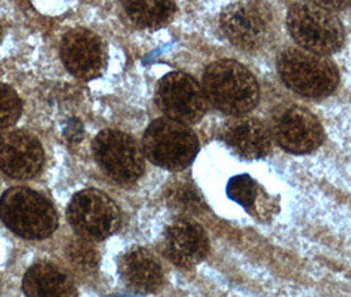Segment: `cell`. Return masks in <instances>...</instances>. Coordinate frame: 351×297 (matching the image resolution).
Returning <instances> with one entry per match:
<instances>
[{
  "label": "cell",
  "mask_w": 351,
  "mask_h": 297,
  "mask_svg": "<svg viewBox=\"0 0 351 297\" xmlns=\"http://www.w3.org/2000/svg\"><path fill=\"white\" fill-rule=\"evenodd\" d=\"M202 88L208 104L226 115L243 117L259 104L256 78L235 60L211 62L204 71Z\"/></svg>",
  "instance_id": "cell-1"
},
{
  "label": "cell",
  "mask_w": 351,
  "mask_h": 297,
  "mask_svg": "<svg viewBox=\"0 0 351 297\" xmlns=\"http://www.w3.org/2000/svg\"><path fill=\"white\" fill-rule=\"evenodd\" d=\"M289 35L300 49L328 57L345 44V28L334 11L315 1L293 3L287 15Z\"/></svg>",
  "instance_id": "cell-2"
},
{
  "label": "cell",
  "mask_w": 351,
  "mask_h": 297,
  "mask_svg": "<svg viewBox=\"0 0 351 297\" xmlns=\"http://www.w3.org/2000/svg\"><path fill=\"white\" fill-rule=\"evenodd\" d=\"M0 219L18 237L29 241L49 238L58 226L52 202L25 187H14L1 194Z\"/></svg>",
  "instance_id": "cell-3"
},
{
  "label": "cell",
  "mask_w": 351,
  "mask_h": 297,
  "mask_svg": "<svg viewBox=\"0 0 351 297\" xmlns=\"http://www.w3.org/2000/svg\"><path fill=\"white\" fill-rule=\"evenodd\" d=\"M278 71L284 85L309 99L332 95L339 84V71L329 57L288 48L279 54Z\"/></svg>",
  "instance_id": "cell-4"
},
{
  "label": "cell",
  "mask_w": 351,
  "mask_h": 297,
  "mask_svg": "<svg viewBox=\"0 0 351 297\" xmlns=\"http://www.w3.org/2000/svg\"><path fill=\"white\" fill-rule=\"evenodd\" d=\"M199 151V140L189 126L168 118L149 123L143 135V154L162 169H186Z\"/></svg>",
  "instance_id": "cell-5"
},
{
  "label": "cell",
  "mask_w": 351,
  "mask_h": 297,
  "mask_svg": "<svg viewBox=\"0 0 351 297\" xmlns=\"http://www.w3.org/2000/svg\"><path fill=\"white\" fill-rule=\"evenodd\" d=\"M219 25L228 41L245 52L262 51L276 34L274 11L262 1L228 4L221 12Z\"/></svg>",
  "instance_id": "cell-6"
},
{
  "label": "cell",
  "mask_w": 351,
  "mask_h": 297,
  "mask_svg": "<svg viewBox=\"0 0 351 297\" xmlns=\"http://www.w3.org/2000/svg\"><path fill=\"white\" fill-rule=\"evenodd\" d=\"M93 156L101 169L121 185L135 184L145 168L143 151L131 135L119 130H102L91 143Z\"/></svg>",
  "instance_id": "cell-7"
},
{
  "label": "cell",
  "mask_w": 351,
  "mask_h": 297,
  "mask_svg": "<svg viewBox=\"0 0 351 297\" xmlns=\"http://www.w3.org/2000/svg\"><path fill=\"white\" fill-rule=\"evenodd\" d=\"M66 217L71 228L88 241H104L115 234L122 224L115 201L98 189L75 193L68 205Z\"/></svg>",
  "instance_id": "cell-8"
},
{
  "label": "cell",
  "mask_w": 351,
  "mask_h": 297,
  "mask_svg": "<svg viewBox=\"0 0 351 297\" xmlns=\"http://www.w3.org/2000/svg\"><path fill=\"white\" fill-rule=\"evenodd\" d=\"M155 102L168 119L186 126L199 122L209 105L202 86L184 71H171L158 80Z\"/></svg>",
  "instance_id": "cell-9"
},
{
  "label": "cell",
  "mask_w": 351,
  "mask_h": 297,
  "mask_svg": "<svg viewBox=\"0 0 351 297\" xmlns=\"http://www.w3.org/2000/svg\"><path fill=\"white\" fill-rule=\"evenodd\" d=\"M60 57L68 71L82 81L101 77L107 67L105 41L88 28H73L64 35Z\"/></svg>",
  "instance_id": "cell-10"
},
{
  "label": "cell",
  "mask_w": 351,
  "mask_h": 297,
  "mask_svg": "<svg viewBox=\"0 0 351 297\" xmlns=\"http://www.w3.org/2000/svg\"><path fill=\"white\" fill-rule=\"evenodd\" d=\"M271 135L280 148L295 155L313 152L325 139L316 115L301 106H289L280 111L274 119Z\"/></svg>",
  "instance_id": "cell-11"
},
{
  "label": "cell",
  "mask_w": 351,
  "mask_h": 297,
  "mask_svg": "<svg viewBox=\"0 0 351 297\" xmlns=\"http://www.w3.org/2000/svg\"><path fill=\"white\" fill-rule=\"evenodd\" d=\"M40 140L24 130L0 131V171L12 178L28 180L40 174L44 164Z\"/></svg>",
  "instance_id": "cell-12"
},
{
  "label": "cell",
  "mask_w": 351,
  "mask_h": 297,
  "mask_svg": "<svg viewBox=\"0 0 351 297\" xmlns=\"http://www.w3.org/2000/svg\"><path fill=\"white\" fill-rule=\"evenodd\" d=\"M209 250L206 231L192 219H177L164 233L162 251L178 267L192 268L208 257Z\"/></svg>",
  "instance_id": "cell-13"
},
{
  "label": "cell",
  "mask_w": 351,
  "mask_h": 297,
  "mask_svg": "<svg viewBox=\"0 0 351 297\" xmlns=\"http://www.w3.org/2000/svg\"><path fill=\"white\" fill-rule=\"evenodd\" d=\"M221 139L239 158L259 160L269 154L272 135L265 124L255 118L235 117L225 123Z\"/></svg>",
  "instance_id": "cell-14"
},
{
  "label": "cell",
  "mask_w": 351,
  "mask_h": 297,
  "mask_svg": "<svg viewBox=\"0 0 351 297\" xmlns=\"http://www.w3.org/2000/svg\"><path fill=\"white\" fill-rule=\"evenodd\" d=\"M118 271L124 284L136 294H155L164 283V270L158 258L143 247H132L118 259Z\"/></svg>",
  "instance_id": "cell-15"
},
{
  "label": "cell",
  "mask_w": 351,
  "mask_h": 297,
  "mask_svg": "<svg viewBox=\"0 0 351 297\" xmlns=\"http://www.w3.org/2000/svg\"><path fill=\"white\" fill-rule=\"evenodd\" d=\"M27 297H77L71 276L49 262L36 263L28 268L23 279Z\"/></svg>",
  "instance_id": "cell-16"
},
{
  "label": "cell",
  "mask_w": 351,
  "mask_h": 297,
  "mask_svg": "<svg viewBox=\"0 0 351 297\" xmlns=\"http://www.w3.org/2000/svg\"><path fill=\"white\" fill-rule=\"evenodd\" d=\"M124 11L130 21L141 29H158L175 18L173 1H124Z\"/></svg>",
  "instance_id": "cell-17"
},
{
  "label": "cell",
  "mask_w": 351,
  "mask_h": 297,
  "mask_svg": "<svg viewBox=\"0 0 351 297\" xmlns=\"http://www.w3.org/2000/svg\"><path fill=\"white\" fill-rule=\"evenodd\" d=\"M65 254L71 265L82 272H94L99 267V252L88 239H71Z\"/></svg>",
  "instance_id": "cell-18"
},
{
  "label": "cell",
  "mask_w": 351,
  "mask_h": 297,
  "mask_svg": "<svg viewBox=\"0 0 351 297\" xmlns=\"http://www.w3.org/2000/svg\"><path fill=\"white\" fill-rule=\"evenodd\" d=\"M23 114V101L10 85L0 84V130L12 127Z\"/></svg>",
  "instance_id": "cell-19"
},
{
  "label": "cell",
  "mask_w": 351,
  "mask_h": 297,
  "mask_svg": "<svg viewBox=\"0 0 351 297\" xmlns=\"http://www.w3.org/2000/svg\"><path fill=\"white\" fill-rule=\"evenodd\" d=\"M168 204L180 211H197L202 206V200L194 189L193 185L188 182H177L167 192Z\"/></svg>",
  "instance_id": "cell-20"
},
{
  "label": "cell",
  "mask_w": 351,
  "mask_h": 297,
  "mask_svg": "<svg viewBox=\"0 0 351 297\" xmlns=\"http://www.w3.org/2000/svg\"><path fill=\"white\" fill-rule=\"evenodd\" d=\"M228 193L235 202L250 208L258 197V185L250 176H237L228 182Z\"/></svg>",
  "instance_id": "cell-21"
},
{
  "label": "cell",
  "mask_w": 351,
  "mask_h": 297,
  "mask_svg": "<svg viewBox=\"0 0 351 297\" xmlns=\"http://www.w3.org/2000/svg\"><path fill=\"white\" fill-rule=\"evenodd\" d=\"M3 36H4V29H3V27H1V24H0V44H1V40H3Z\"/></svg>",
  "instance_id": "cell-22"
}]
</instances>
